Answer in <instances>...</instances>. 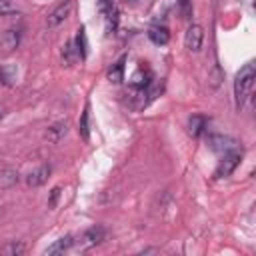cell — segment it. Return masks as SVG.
Here are the masks:
<instances>
[{
	"mask_svg": "<svg viewBox=\"0 0 256 256\" xmlns=\"http://www.w3.org/2000/svg\"><path fill=\"white\" fill-rule=\"evenodd\" d=\"M254 80H256V68H254V62H248L238 70V74L234 78V98H236V108L238 110L244 106L246 98L250 96Z\"/></svg>",
	"mask_w": 256,
	"mask_h": 256,
	"instance_id": "obj_1",
	"label": "cell"
},
{
	"mask_svg": "<svg viewBox=\"0 0 256 256\" xmlns=\"http://www.w3.org/2000/svg\"><path fill=\"white\" fill-rule=\"evenodd\" d=\"M106 238V230H104V226H92V228H88L82 236H80V240L76 242V250L78 252H86V250H92V248H96L102 240Z\"/></svg>",
	"mask_w": 256,
	"mask_h": 256,
	"instance_id": "obj_2",
	"label": "cell"
},
{
	"mask_svg": "<svg viewBox=\"0 0 256 256\" xmlns=\"http://www.w3.org/2000/svg\"><path fill=\"white\" fill-rule=\"evenodd\" d=\"M238 164H240V152L232 150V152L224 154L222 160H220V164L214 170V178H226V176H230L236 170Z\"/></svg>",
	"mask_w": 256,
	"mask_h": 256,
	"instance_id": "obj_3",
	"label": "cell"
},
{
	"mask_svg": "<svg viewBox=\"0 0 256 256\" xmlns=\"http://www.w3.org/2000/svg\"><path fill=\"white\" fill-rule=\"evenodd\" d=\"M202 42H204V28L200 24H190L184 34V46L190 52H198L202 48Z\"/></svg>",
	"mask_w": 256,
	"mask_h": 256,
	"instance_id": "obj_4",
	"label": "cell"
},
{
	"mask_svg": "<svg viewBox=\"0 0 256 256\" xmlns=\"http://www.w3.org/2000/svg\"><path fill=\"white\" fill-rule=\"evenodd\" d=\"M208 148L218 152V154H228L232 150H236V140L224 134H210L208 136Z\"/></svg>",
	"mask_w": 256,
	"mask_h": 256,
	"instance_id": "obj_5",
	"label": "cell"
},
{
	"mask_svg": "<svg viewBox=\"0 0 256 256\" xmlns=\"http://www.w3.org/2000/svg\"><path fill=\"white\" fill-rule=\"evenodd\" d=\"M20 42H22V32L16 28H10L0 36V50L4 54H12L20 46Z\"/></svg>",
	"mask_w": 256,
	"mask_h": 256,
	"instance_id": "obj_6",
	"label": "cell"
},
{
	"mask_svg": "<svg viewBox=\"0 0 256 256\" xmlns=\"http://www.w3.org/2000/svg\"><path fill=\"white\" fill-rule=\"evenodd\" d=\"M70 10H72V2H70V0L58 4V6L48 14V18H46V26H48V28H56V26H60V24L68 18Z\"/></svg>",
	"mask_w": 256,
	"mask_h": 256,
	"instance_id": "obj_7",
	"label": "cell"
},
{
	"mask_svg": "<svg viewBox=\"0 0 256 256\" xmlns=\"http://www.w3.org/2000/svg\"><path fill=\"white\" fill-rule=\"evenodd\" d=\"M50 172H52V168H50V164H42V166H38L36 170H32L28 176H26V184L30 186V188H36V186H42L46 180H48V176H50Z\"/></svg>",
	"mask_w": 256,
	"mask_h": 256,
	"instance_id": "obj_8",
	"label": "cell"
},
{
	"mask_svg": "<svg viewBox=\"0 0 256 256\" xmlns=\"http://www.w3.org/2000/svg\"><path fill=\"white\" fill-rule=\"evenodd\" d=\"M150 84H152V74L146 68H138L130 78V86L136 90H148Z\"/></svg>",
	"mask_w": 256,
	"mask_h": 256,
	"instance_id": "obj_9",
	"label": "cell"
},
{
	"mask_svg": "<svg viewBox=\"0 0 256 256\" xmlns=\"http://www.w3.org/2000/svg\"><path fill=\"white\" fill-rule=\"evenodd\" d=\"M74 246V238L70 236V234H66V236H62V238H58L56 242H52L44 252L46 254H62V252H66V250H70Z\"/></svg>",
	"mask_w": 256,
	"mask_h": 256,
	"instance_id": "obj_10",
	"label": "cell"
},
{
	"mask_svg": "<svg viewBox=\"0 0 256 256\" xmlns=\"http://www.w3.org/2000/svg\"><path fill=\"white\" fill-rule=\"evenodd\" d=\"M124 64H126V56H120L118 62H114L110 68H108V80L112 84H120L124 80Z\"/></svg>",
	"mask_w": 256,
	"mask_h": 256,
	"instance_id": "obj_11",
	"label": "cell"
},
{
	"mask_svg": "<svg viewBox=\"0 0 256 256\" xmlns=\"http://www.w3.org/2000/svg\"><path fill=\"white\" fill-rule=\"evenodd\" d=\"M148 38H150L154 44L164 46V44H168V40H170V32H168L166 26H152V28L148 30Z\"/></svg>",
	"mask_w": 256,
	"mask_h": 256,
	"instance_id": "obj_12",
	"label": "cell"
},
{
	"mask_svg": "<svg viewBox=\"0 0 256 256\" xmlns=\"http://www.w3.org/2000/svg\"><path fill=\"white\" fill-rule=\"evenodd\" d=\"M204 130H206V116H202V114L190 116V120H188V132H190V136L198 138V136H202Z\"/></svg>",
	"mask_w": 256,
	"mask_h": 256,
	"instance_id": "obj_13",
	"label": "cell"
},
{
	"mask_svg": "<svg viewBox=\"0 0 256 256\" xmlns=\"http://www.w3.org/2000/svg\"><path fill=\"white\" fill-rule=\"evenodd\" d=\"M66 132H68V122H56V124H52V126H48V130H46V138L50 140V142H60L64 136H66Z\"/></svg>",
	"mask_w": 256,
	"mask_h": 256,
	"instance_id": "obj_14",
	"label": "cell"
},
{
	"mask_svg": "<svg viewBox=\"0 0 256 256\" xmlns=\"http://www.w3.org/2000/svg\"><path fill=\"white\" fill-rule=\"evenodd\" d=\"M18 180H20L18 170H14V168H4V170H0V188L8 190V188L16 186Z\"/></svg>",
	"mask_w": 256,
	"mask_h": 256,
	"instance_id": "obj_15",
	"label": "cell"
},
{
	"mask_svg": "<svg viewBox=\"0 0 256 256\" xmlns=\"http://www.w3.org/2000/svg\"><path fill=\"white\" fill-rule=\"evenodd\" d=\"M74 48H76V52H78V58H86V52H88V42H86V30H84V28H78Z\"/></svg>",
	"mask_w": 256,
	"mask_h": 256,
	"instance_id": "obj_16",
	"label": "cell"
},
{
	"mask_svg": "<svg viewBox=\"0 0 256 256\" xmlns=\"http://www.w3.org/2000/svg\"><path fill=\"white\" fill-rule=\"evenodd\" d=\"M90 110H88V106L84 108V112H82V116H80V122H78V132H80V136L84 138V140H88L90 138Z\"/></svg>",
	"mask_w": 256,
	"mask_h": 256,
	"instance_id": "obj_17",
	"label": "cell"
},
{
	"mask_svg": "<svg viewBox=\"0 0 256 256\" xmlns=\"http://www.w3.org/2000/svg\"><path fill=\"white\" fill-rule=\"evenodd\" d=\"M2 252L8 254V256H22V254L26 252V246H24V242H20V240H12V242H8V244L2 248Z\"/></svg>",
	"mask_w": 256,
	"mask_h": 256,
	"instance_id": "obj_18",
	"label": "cell"
},
{
	"mask_svg": "<svg viewBox=\"0 0 256 256\" xmlns=\"http://www.w3.org/2000/svg\"><path fill=\"white\" fill-rule=\"evenodd\" d=\"M62 58H64V64H68V66H72L78 60V52H76V48H74L72 42H66L64 50H62Z\"/></svg>",
	"mask_w": 256,
	"mask_h": 256,
	"instance_id": "obj_19",
	"label": "cell"
},
{
	"mask_svg": "<svg viewBox=\"0 0 256 256\" xmlns=\"http://www.w3.org/2000/svg\"><path fill=\"white\" fill-rule=\"evenodd\" d=\"M222 80H224V72L220 70V66H214V68L210 70V74H208V84H210L212 88H218Z\"/></svg>",
	"mask_w": 256,
	"mask_h": 256,
	"instance_id": "obj_20",
	"label": "cell"
},
{
	"mask_svg": "<svg viewBox=\"0 0 256 256\" xmlns=\"http://www.w3.org/2000/svg\"><path fill=\"white\" fill-rule=\"evenodd\" d=\"M12 80H14L12 70H8L6 66H0V82H2L4 86H10V84H12Z\"/></svg>",
	"mask_w": 256,
	"mask_h": 256,
	"instance_id": "obj_21",
	"label": "cell"
},
{
	"mask_svg": "<svg viewBox=\"0 0 256 256\" xmlns=\"http://www.w3.org/2000/svg\"><path fill=\"white\" fill-rule=\"evenodd\" d=\"M14 12H16V6L10 0H0V16H8Z\"/></svg>",
	"mask_w": 256,
	"mask_h": 256,
	"instance_id": "obj_22",
	"label": "cell"
},
{
	"mask_svg": "<svg viewBox=\"0 0 256 256\" xmlns=\"http://www.w3.org/2000/svg\"><path fill=\"white\" fill-rule=\"evenodd\" d=\"M178 4H180V14H182V18H190V16H192V2H190V0H180Z\"/></svg>",
	"mask_w": 256,
	"mask_h": 256,
	"instance_id": "obj_23",
	"label": "cell"
},
{
	"mask_svg": "<svg viewBox=\"0 0 256 256\" xmlns=\"http://www.w3.org/2000/svg\"><path fill=\"white\" fill-rule=\"evenodd\" d=\"M96 4H98V10H100V14H102V16H104L108 10H112V8H114L112 0H96Z\"/></svg>",
	"mask_w": 256,
	"mask_h": 256,
	"instance_id": "obj_24",
	"label": "cell"
},
{
	"mask_svg": "<svg viewBox=\"0 0 256 256\" xmlns=\"http://www.w3.org/2000/svg\"><path fill=\"white\" fill-rule=\"evenodd\" d=\"M58 196H60V188L56 186V188H52V192H50V200H48V206H50V208H54V206H56Z\"/></svg>",
	"mask_w": 256,
	"mask_h": 256,
	"instance_id": "obj_25",
	"label": "cell"
},
{
	"mask_svg": "<svg viewBox=\"0 0 256 256\" xmlns=\"http://www.w3.org/2000/svg\"><path fill=\"white\" fill-rule=\"evenodd\" d=\"M4 114H6V112H4V106H2V104H0V120H2V118H4Z\"/></svg>",
	"mask_w": 256,
	"mask_h": 256,
	"instance_id": "obj_26",
	"label": "cell"
},
{
	"mask_svg": "<svg viewBox=\"0 0 256 256\" xmlns=\"http://www.w3.org/2000/svg\"><path fill=\"white\" fill-rule=\"evenodd\" d=\"M2 214H4V208H2V206H0V218H2Z\"/></svg>",
	"mask_w": 256,
	"mask_h": 256,
	"instance_id": "obj_27",
	"label": "cell"
}]
</instances>
